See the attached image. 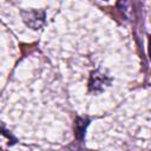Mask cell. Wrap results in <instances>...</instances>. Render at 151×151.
Here are the masks:
<instances>
[{
    "mask_svg": "<svg viewBox=\"0 0 151 151\" xmlns=\"http://www.w3.org/2000/svg\"><path fill=\"white\" fill-rule=\"evenodd\" d=\"M21 15H22V19L25 20V22L34 29H38L45 21V12L44 11H22Z\"/></svg>",
    "mask_w": 151,
    "mask_h": 151,
    "instance_id": "obj_1",
    "label": "cell"
},
{
    "mask_svg": "<svg viewBox=\"0 0 151 151\" xmlns=\"http://www.w3.org/2000/svg\"><path fill=\"white\" fill-rule=\"evenodd\" d=\"M109 84H110V79L106 76H104L99 71H94V72H92L91 77H90L88 87H90L91 91L98 92V91L104 90V87Z\"/></svg>",
    "mask_w": 151,
    "mask_h": 151,
    "instance_id": "obj_2",
    "label": "cell"
},
{
    "mask_svg": "<svg viewBox=\"0 0 151 151\" xmlns=\"http://www.w3.org/2000/svg\"><path fill=\"white\" fill-rule=\"evenodd\" d=\"M86 125H87V120H85L83 118H78L77 119V123H76V136L79 139L83 138L85 129H86Z\"/></svg>",
    "mask_w": 151,
    "mask_h": 151,
    "instance_id": "obj_3",
    "label": "cell"
}]
</instances>
